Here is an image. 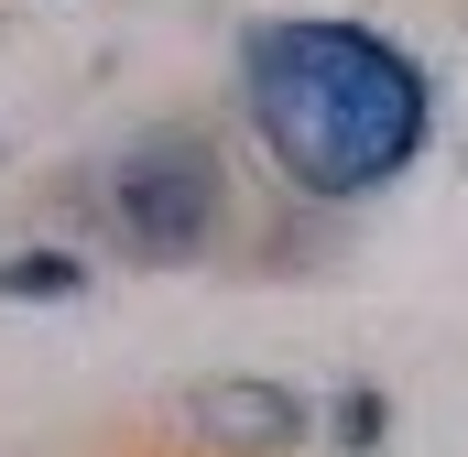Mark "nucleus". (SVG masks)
<instances>
[{
  "label": "nucleus",
  "mask_w": 468,
  "mask_h": 457,
  "mask_svg": "<svg viewBox=\"0 0 468 457\" xmlns=\"http://www.w3.org/2000/svg\"><path fill=\"white\" fill-rule=\"evenodd\" d=\"M239 99H250V131L261 153L283 164V186L349 207V197H381L425 131H436V88L425 66L370 33V22H338V11H294V22H250L239 44Z\"/></svg>",
  "instance_id": "nucleus-1"
},
{
  "label": "nucleus",
  "mask_w": 468,
  "mask_h": 457,
  "mask_svg": "<svg viewBox=\"0 0 468 457\" xmlns=\"http://www.w3.org/2000/svg\"><path fill=\"white\" fill-rule=\"evenodd\" d=\"M110 228H120V250H131V261H153V272L197 261V250L229 228L218 142H207V131H186V120H164V131L120 142V164H110Z\"/></svg>",
  "instance_id": "nucleus-2"
},
{
  "label": "nucleus",
  "mask_w": 468,
  "mask_h": 457,
  "mask_svg": "<svg viewBox=\"0 0 468 457\" xmlns=\"http://www.w3.org/2000/svg\"><path fill=\"white\" fill-rule=\"evenodd\" d=\"M186 425H197L218 457H294L305 436H316V403H305L294 381L218 370V381H197V392H186Z\"/></svg>",
  "instance_id": "nucleus-3"
},
{
  "label": "nucleus",
  "mask_w": 468,
  "mask_h": 457,
  "mask_svg": "<svg viewBox=\"0 0 468 457\" xmlns=\"http://www.w3.org/2000/svg\"><path fill=\"white\" fill-rule=\"evenodd\" d=\"M0 294L11 305H66V294H88V261L77 250H11L0 261Z\"/></svg>",
  "instance_id": "nucleus-4"
},
{
  "label": "nucleus",
  "mask_w": 468,
  "mask_h": 457,
  "mask_svg": "<svg viewBox=\"0 0 468 457\" xmlns=\"http://www.w3.org/2000/svg\"><path fill=\"white\" fill-rule=\"evenodd\" d=\"M338 436H349V447H381V436H392V392H370V381L338 392Z\"/></svg>",
  "instance_id": "nucleus-5"
}]
</instances>
